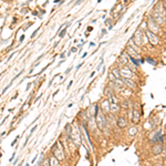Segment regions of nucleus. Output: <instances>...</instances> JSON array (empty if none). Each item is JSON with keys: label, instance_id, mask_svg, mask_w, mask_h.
<instances>
[{"label": "nucleus", "instance_id": "nucleus-32", "mask_svg": "<svg viewBox=\"0 0 166 166\" xmlns=\"http://www.w3.org/2000/svg\"><path fill=\"white\" fill-rule=\"evenodd\" d=\"M102 1V0H97V2H101Z\"/></svg>", "mask_w": 166, "mask_h": 166}, {"label": "nucleus", "instance_id": "nucleus-7", "mask_svg": "<svg viewBox=\"0 0 166 166\" xmlns=\"http://www.w3.org/2000/svg\"><path fill=\"white\" fill-rule=\"evenodd\" d=\"M123 82L125 85H127L128 88L131 89H134L135 88V83L133 81H131V79H126V77H123Z\"/></svg>", "mask_w": 166, "mask_h": 166}, {"label": "nucleus", "instance_id": "nucleus-8", "mask_svg": "<svg viewBox=\"0 0 166 166\" xmlns=\"http://www.w3.org/2000/svg\"><path fill=\"white\" fill-rule=\"evenodd\" d=\"M126 120L124 119V117H119V120H117V125H119V127L121 128H124L126 126Z\"/></svg>", "mask_w": 166, "mask_h": 166}, {"label": "nucleus", "instance_id": "nucleus-3", "mask_svg": "<svg viewBox=\"0 0 166 166\" xmlns=\"http://www.w3.org/2000/svg\"><path fill=\"white\" fill-rule=\"evenodd\" d=\"M148 28H150V31H152V32H154V33H157L158 32V24L156 23V21H155L154 19H153L152 17L148 19Z\"/></svg>", "mask_w": 166, "mask_h": 166}, {"label": "nucleus", "instance_id": "nucleus-27", "mask_svg": "<svg viewBox=\"0 0 166 166\" xmlns=\"http://www.w3.org/2000/svg\"><path fill=\"white\" fill-rule=\"evenodd\" d=\"M31 85H32V84H31V83H29L28 85H27V88H26V91H28L29 89H30V86H31Z\"/></svg>", "mask_w": 166, "mask_h": 166}, {"label": "nucleus", "instance_id": "nucleus-26", "mask_svg": "<svg viewBox=\"0 0 166 166\" xmlns=\"http://www.w3.org/2000/svg\"><path fill=\"white\" fill-rule=\"evenodd\" d=\"M72 84H73V81H72V80H71V81H70V82H69V85H68V89H70V86H71V85H72Z\"/></svg>", "mask_w": 166, "mask_h": 166}, {"label": "nucleus", "instance_id": "nucleus-21", "mask_svg": "<svg viewBox=\"0 0 166 166\" xmlns=\"http://www.w3.org/2000/svg\"><path fill=\"white\" fill-rule=\"evenodd\" d=\"M35 130H37V125H35V126H33V127H32V130H31V132H30V134H32V133L34 132Z\"/></svg>", "mask_w": 166, "mask_h": 166}, {"label": "nucleus", "instance_id": "nucleus-31", "mask_svg": "<svg viewBox=\"0 0 166 166\" xmlns=\"http://www.w3.org/2000/svg\"><path fill=\"white\" fill-rule=\"evenodd\" d=\"M95 74V72H92V73H91V75H90V77H93V75H94Z\"/></svg>", "mask_w": 166, "mask_h": 166}, {"label": "nucleus", "instance_id": "nucleus-30", "mask_svg": "<svg viewBox=\"0 0 166 166\" xmlns=\"http://www.w3.org/2000/svg\"><path fill=\"white\" fill-rule=\"evenodd\" d=\"M92 30H93L92 27H89V28H88V31H92Z\"/></svg>", "mask_w": 166, "mask_h": 166}, {"label": "nucleus", "instance_id": "nucleus-24", "mask_svg": "<svg viewBox=\"0 0 166 166\" xmlns=\"http://www.w3.org/2000/svg\"><path fill=\"white\" fill-rule=\"evenodd\" d=\"M82 65H83V63H80V64H79V65H77V66H76V68H75V70H76V71H77V70H79V69H80V68H81V66H82Z\"/></svg>", "mask_w": 166, "mask_h": 166}, {"label": "nucleus", "instance_id": "nucleus-33", "mask_svg": "<svg viewBox=\"0 0 166 166\" xmlns=\"http://www.w3.org/2000/svg\"><path fill=\"white\" fill-rule=\"evenodd\" d=\"M0 97H1V94H0Z\"/></svg>", "mask_w": 166, "mask_h": 166}, {"label": "nucleus", "instance_id": "nucleus-13", "mask_svg": "<svg viewBox=\"0 0 166 166\" xmlns=\"http://www.w3.org/2000/svg\"><path fill=\"white\" fill-rule=\"evenodd\" d=\"M127 52H128V53H131V57H133V58L137 57V52H135V51H134V49L130 48V46L127 48Z\"/></svg>", "mask_w": 166, "mask_h": 166}, {"label": "nucleus", "instance_id": "nucleus-9", "mask_svg": "<svg viewBox=\"0 0 166 166\" xmlns=\"http://www.w3.org/2000/svg\"><path fill=\"white\" fill-rule=\"evenodd\" d=\"M59 163H60V161L55 156H53V157H50L49 158V162H48V165H59Z\"/></svg>", "mask_w": 166, "mask_h": 166}, {"label": "nucleus", "instance_id": "nucleus-19", "mask_svg": "<svg viewBox=\"0 0 166 166\" xmlns=\"http://www.w3.org/2000/svg\"><path fill=\"white\" fill-rule=\"evenodd\" d=\"M99 114V105H95V113H94V119Z\"/></svg>", "mask_w": 166, "mask_h": 166}, {"label": "nucleus", "instance_id": "nucleus-14", "mask_svg": "<svg viewBox=\"0 0 166 166\" xmlns=\"http://www.w3.org/2000/svg\"><path fill=\"white\" fill-rule=\"evenodd\" d=\"M162 152V145H156L154 148V153L155 154H158V153Z\"/></svg>", "mask_w": 166, "mask_h": 166}, {"label": "nucleus", "instance_id": "nucleus-17", "mask_svg": "<svg viewBox=\"0 0 166 166\" xmlns=\"http://www.w3.org/2000/svg\"><path fill=\"white\" fill-rule=\"evenodd\" d=\"M146 61H147L148 63H152L153 65H155V64H156V62H155L153 59H151V58H146Z\"/></svg>", "mask_w": 166, "mask_h": 166}, {"label": "nucleus", "instance_id": "nucleus-15", "mask_svg": "<svg viewBox=\"0 0 166 166\" xmlns=\"http://www.w3.org/2000/svg\"><path fill=\"white\" fill-rule=\"evenodd\" d=\"M69 26H70V24H66V27H65V28H64V29H63V30H62V31H61V32H60V33H59V37H60V38H63V37H64V35H65V32H66V28H68V27H69Z\"/></svg>", "mask_w": 166, "mask_h": 166}, {"label": "nucleus", "instance_id": "nucleus-11", "mask_svg": "<svg viewBox=\"0 0 166 166\" xmlns=\"http://www.w3.org/2000/svg\"><path fill=\"white\" fill-rule=\"evenodd\" d=\"M102 105H103V111L104 112H110V102L107 101V100H105V101H103V103H102Z\"/></svg>", "mask_w": 166, "mask_h": 166}, {"label": "nucleus", "instance_id": "nucleus-23", "mask_svg": "<svg viewBox=\"0 0 166 166\" xmlns=\"http://www.w3.org/2000/svg\"><path fill=\"white\" fill-rule=\"evenodd\" d=\"M76 51H77V50H76V48H71L70 53H71V52H76Z\"/></svg>", "mask_w": 166, "mask_h": 166}, {"label": "nucleus", "instance_id": "nucleus-2", "mask_svg": "<svg viewBox=\"0 0 166 166\" xmlns=\"http://www.w3.org/2000/svg\"><path fill=\"white\" fill-rule=\"evenodd\" d=\"M120 75L121 77H126V79H132L134 76V73L131 71V69H127V68H122L120 70Z\"/></svg>", "mask_w": 166, "mask_h": 166}, {"label": "nucleus", "instance_id": "nucleus-16", "mask_svg": "<svg viewBox=\"0 0 166 166\" xmlns=\"http://www.w3.org/2000/svg\"><path fill=\"white\" fill-rule=\"evenodd\" d=\"M130 59H131V61L134 63V65L137 68V66H138V64H139V61H138V60H136L135 58H133V57H130Z\"/></svg>", "mask_w": 166, "mask_h": 166}, {"label": "nucleus", "instance_id": "nucleus-12", "mask_svg": "<svg viewBox=\"0 0 166 166\" xmlns=\"http://www.w3.org/2000/svg\"><path fill=\"white\" fill-rule=\"evenodd\" d=\"M133 113H134V117H132V122H134V123H138V121H139V113H138V111L135 110Z\"/></svg>", "mask_w": 166, "mask_h": 166}, {"label": "nucleus", "instance_id": "nucleus-6", "mask_svg": "<svg viewBox=\"0 0 166 166\" xmlns=\"http://www.w3.org/2000/svg\"><path fill=\"white\" fill-rule=\"evenodd\" d=\"M132 39H133V41L135 40V42H136L138 45H139V44H142V32L139 30H137L136 32H135V34L133 35Z\"/></svg>", "mask_w": 166, "mask_h": 166}, {"label": "nucleus", "instance_id": "nucleus-20", "mask_svg": "<svg viewBox=\"0 0 166 166\" xmlns=\"http://www.w3.org/2000/svg\"><path fill=\"white\" fill-rule=\"evenodd\" d=\"M19 137H20V136H19V135H18V136H17V137H15V141H13V142H12V144H11V145H12V146H13V145H15V143H17V142H18V141H19Z\"/></svg>", "mask_w": 166, "mask_h": 166}, {"label": "nucleus", "instance_id": "nucleus-4", "mask_svg": "<svg viewBox=\"0 0 166 166\" xmlns=\"http://www.w3.org/2000/svg\"><path fill=\"white\" fill-rule=\"evenodd\" d=\"M146 34H147L148 39H150V42L153 44V45H156V44H158V38L156 37V34H155L154 32H152V31H146Z\"/></svg>", "mask_w": 166, "mask_h": 166}, {"label": "nucleus", "instance_id": "nucleus-29", "mask_svg": "<svg viewBox=\"0 0 166 166\" xmlns=\"http://www.w3.org/2000/svg\"><path fill=\"white\" fill-rule=\"evenodd\" d=\"M15 153H13V154H12V156H11V158H10V162H11V161H13V158H15Z\"/></svg>", "mask_w": 166, "mask_h": 166}, {"label": "nucleus", "instance_id": "nucleus-25", "mask_svg": "<svg viewBox=\"0 0 166 166\" xmlns=\"http://www.w3.org/2000/svg\"><path fill=\"white\" fill-rule=\"evenodd\" d=\"M38 30H39V29H37V30H35V31H34V32H33V33H32V35H31V38H33V37H34V35H35V34H37Z\"/></svg>", "mask_w": 166, "mask_h": 166}, {"label": "nucleus", "instance_id": "nucleus-5", "mask_svg": "<svg viewBox=\"0 0 166 166\" xmlns=\"http://www.w3.org/2000/svg\"><path fill=\"white\" fill-rule=\"evenodd\" d=\"M95 119L97 120L96 123L99 124L100 128H103L104 127V124H105V116H104L103 114H97V116L95 117Z\"/></svg>", "mask_w": 166, "mask_h": 166}, {"label": "nucleus", "instance_id": "nucleus-1", "mask_svg": "<svg viewBox=\"0 0 166 166\" xmlns=\"http://www.w3.org/2000/svg\"><path fill=\"white\" fill-rule=\"evenodd\" d=\"M52 153L59 161H63L64 159V153L62 147H58V143L54 144V146L52 147Z\"/></svg>", "mask_w": 166, "mask_h": 166}, {"label": "nucleus", "instance_id": "nucleus-22", "mask_svg": "<svg viewBox=\"0 0 166 166\" xmlns=\"http://www.w3.org/2000/svg\"><path fill=\"white\" fill-rule=\"evenodd\" d=\"M28 142H29V136H27V138H26V142H24V144H23V147L27 145V143H28Z\"/></svg>", "mask_w": 166, "mask_h": 166}, {"label": "nucleus", "instance_id": "nucleus-28", "mask_svg": "<svg viewBox=\"0 0 166 166\" xmlns=\"http://www.w3.org/2000/svg\"><path fill=\"white\" fill-rule=\"evenodd\" d=\"M23 39H24V35L22 34L21 37H20V42H22V41H23Z\"/></svg>", "mask_w": 166, "mask_h": 166}, {"label": "nucleus", "instance_id": "nucleus-10", "mask_svg": "<svg viewBox=\"0 0 166 166\" xmlns=\"http://www.w3.org/2000/svg\"><path fill=\"white\" fill-rule=\"evenodd\" d=\"M110 112H112V113L119 112V105H117V103H111L110 104Z\"/></svg>", "mask_w": 166, "mask_h": 166}, {"label": "nucleus", "instance_id": "nucleus-18", "mask_svg": "<svg viewBox=\"0 0 166 166\" xmlns=\"http://www.w3.org/2000/svg\"><path fill=\"white\" fill-rule=\"evenodd\" d=\"M113 74H115V77H121L119 70H113Z\"/></svg>", "mask_w": 166, "mask_h": 166}]
</instances>
